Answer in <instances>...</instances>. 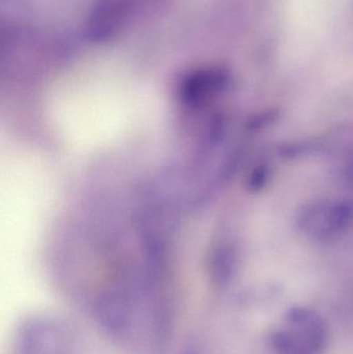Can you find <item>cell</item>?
Instances as JSON below:
<instances>
[{
  "label": "cell",
  "instance_id": "obj_1",
  "mask_svg": "<svg viewBox=\"0 0 353 354\" xmlns=\"http://www.w3.org/2000/svg\"><path fill=\"white\" fill-rule=\"evenodd\" d=\"M276 354H325L329 328L321 314L308 307H292L269 333Z\"/></svg>",
  "mask_w": 353,
  "mask_h": 354
},
{
  "label": "cell",
  "instance_id": "obj_2",
  "mask_svg": "<svg viewBox=\"0 0 353 354\" xmlns=\"http://www.w3.org/2000/svg\"><path fill=\"white\" fill-rule=\"evenodd\" d=\"M10 354H77L76 336L60 318L30 314L17 326Z\"/></svg>",
  "mask_w": 353,
  "mask_h": 354
},
{
  "label": "cell",
  "instance_id": "obj_3",
  "mask_svg": "<svg viewBox=\"0 0 353 354\" xmlns=\"http://www.w3.org/2000/svg\"><path fill=\"white\" fill-rule=\"evenodd\" d=\"M350 218L352 209L345 204L318 203L302 212L298 221L300 228L308 234L317 239H327L343 230Z\"/></svg>",
  "mask_w": 353,
  "mask_h": 354
},
{
  "label": "cell",
  "instance_id": "obj_4",
  "mask_svg": "<svg viewBox=\"0 0 353 354\" xmlns=\"http://www.w3.org/2000/svg\"><path fill=\"white\" fill-rule=\"evenodd\" d=\"M124 6L120 1L110 0L102 3L90 17L88 33L95 39H104L113 33L122 22Z\"/></svg>",
  "mask_w": 353,
  "mask_h": 354
},
{
  "label": "cell",
  "instance_id": "obj_5",
  "mask_svg": "<svg viewBox=\"0 0 353 354\" xmlns=\"http://www.w3.org/2000/svg\"><path fill=\"white\" fill-rule=\"evenodd\" d=\"M184 354H195V353H192V351H190V353H184Z\"/></svg>",
  "mask_w": 353,
  "mask_h": 354
}]
</instances>
